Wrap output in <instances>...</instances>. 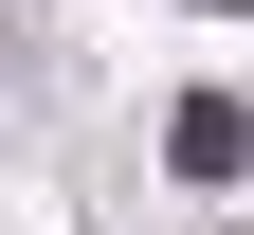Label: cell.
I'll return each instance as SVG.
<instances>
[{
	"label": "cell",
	"mask_w": 254,
	"mask_h": 235,
	"mask_svg": "<svg viewBox=\"0 0 254 235\" xmlns=\"http://www.w3.org/2000/svg\"><path fill=\"white\" fill-rule=\"evenodd\" d=\"M200 18H254V0H200Z\"/></svg>",
	"instance_id": "2"
},
{
	"label": "cell",
	"mask_w": 254,
	"mask_h": 235,
	"mask_svg": "<svg viewBox=\"0 0 254 235\" xmlns=\"http://www.w3.org/2000/svg\"><path fill=\"white\" fill-rule=\"evenodd\" d=\"M164 163H182V181H236V163H254V109H236V91H182V109H164Z\"/></svg>",
	"instance_id": "1"
}]
</instances>
